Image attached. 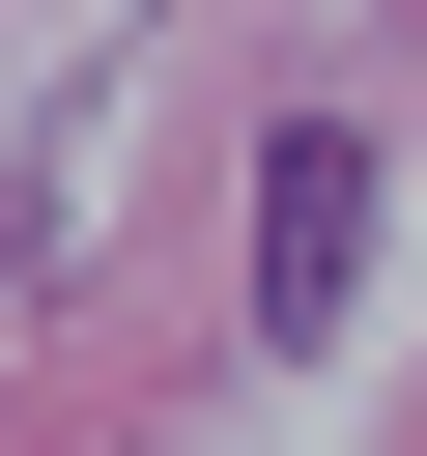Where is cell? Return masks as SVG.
Masks as SVG:
<instances>
[{
    "mask_svg": "<svg viewBox=\"0 0 427 456\" xmlns=\"http://www.w3.org/2000/svg\"><path fill=\"white\" fill-rule=\"evenodd\" d=\"M342 285H370V142L313 114V142L256 171V342H342Z\"/></svg>",
    "mask_w": 427,
    "mask_h": 456,
    "instance_id": "1",
    "label": "cell"
}]
</instances>
